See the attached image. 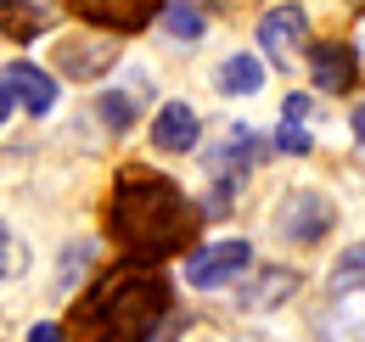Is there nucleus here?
I'll return each instance as SVG.
<instances>
[{
  "label": "nucleus",
  "mask_w": 365,
  "mask_h": 342,
  "mask_svg": "<svg viewBox=\"0 0 365 342\" xmlns=\"http://www.w3.org/2000/svg\"><path fill=\"white\" fill-rule=\"evenodd\" d=\"M0 85L11 90V101H23L34 118H46L51 107H56V79H51L46 68H34V62H11L0 73Z\"/></svg>",
  "instance_id": "0eeeda50"
},
{
  "label": "nucleus",
  "mask_w": 365,
  "mask_h": 342,
  "mask_svg": "<svg viewBox=\"0 0 365 342\" xmlns=\"http://www.w3.org/2000/svg\"><path fill=\"white\" fill-rule=\"evenodd\" d=\"M292 286H298V275H292V269H275V275H264V281L247 292V303H253V309H264V303H281L287 292H292Z\"/></svg>",
  "instance_id": "2eb2a0df"
},
{
  "label": "nucleus",
  "mask_w": 365,
  "mask_h": 342,
  "mask_svg": "<svg viewBox=\"0 0 365 342\" xmlns=\"http://www.w3.org/2000/svg\"><path fill=\"white\" fill-rule=\"evenodd\" d=\"M309 73H315V85L326 95H343L360 79V56H354V45H343V40H320V45H309Z\"/></svg>",
  "instance_id": "39448f33"
},
{
  "label": "nucleus",
  "mask_w": 365,
  "mask_h": 342,
  "mask_svg": "<svg viewBox=\"0 0 365 342\" xmlns=\"http://www.w3.org/2000/svg\"><path fill=\"white\" fill-rule=\"evenodd\" d=\"M214 85L225 90V95H253V90L264 85V68L253 56H230V62H220V79Z\"/></svg>",
  "instance_id": "f8f14e48"
},
{
  "label": "nucleus",
  "mask_w": 365,
  "mask_h": 342,
  "mask_svg": "<svg viewBox=\"0 0 365 342\" xmlns=\"http://www.w3.org/2000/svg\"><path fill=\"white\" fill-rule=\"evenodd\" d=\"M163 28H169L175 40H202V11L180 0V6H169V11H163Z\"/></svg>",
  "instance_id": "4468645a"
},
{
  "label": "nucleus",
  "mask_w": 365,
  "mask_h": 342,
  "mask_svg": "<svg viewBox=\"0 0 365 342\" xmlns=\"http://www.w3.org/2000/svg\"><path fill=\"white\" fill-rule=\"evenodd\" d=\"M163 11V0H73V17L91 28H113V34H135Z\"/></svg>",
  "instance_id": "20e7f679"
},
{
  "label": "nucleus",
  "mask_w": 365,
  "mask_h": 342,
  "mask_svg": "<svg viewBox=\"0 0 365 342\" xmlns=\"http://www.w3.org/2000/svg\"><path fill=\"white\" fill-rule=\"evenodd\" d=\"M281 230L292 236V242H315L331 230V202H320V197H292L287 202V214H281Z\"/></svg>",
  "instance_id": "9d476101"
},
{
  "label": "nucleus",
  "mask_w": 365,
  "mask_h": 342,
  "mask_svg": "<svg viewBox=\"0 0 365 342\" xmlns=\"http://www.w3.org/2000/svg\"><path fill=\"white\" fill-rule=\"evenodd\" d=\"M197 135H202V124H197V113H191L185 101L158 107V118H152V146H158V152H191Z\"/></svg>",
  "instance_id": "6e6552de"
},
{
  "label": "nucleus",
  "mask_w": 365,
  "mask_h": 342,
  "mask_svg": "<svg viewBox=\"0 0 365 342\" xmlns=\"http://www.w3.org/2000/svg\"><path fill=\"white\" fill-rule=\"evenodd\" d=\"M197 219L202 214L191 208V197H185L175 180H163V174H152V169H124L113 202H107V230H113V242L130 247L135 258H146V264L191 247Z\"/></svg>",
  "instance_id": "f257e3e1"
},
{
  "label": "nucleus",
  "mask_w": 365,
  "mask_h": 342,
  "mask_svg": "<svg viewBox=\"0 0 365 342\" xmlns=\"http://www.w3.org/2000/svg\"><path fill=\"white\" fill-rule=\"evenodd\" d=\"M169 314V281L140 258L118 264L73 303V337L79 342H146Z\"/></svg>",
  "instance_id": "f03ea898"
},
{
  "label": "nucleus",
  "mask_w": 365,
  "mask_h": 342,
  "mask_svg": "<svg viewBox=\"0 0 365 342\" xmlns=\"http://www.w3.org/2000/svg\"><path fill=\"white\" fill-rule=\"evenodd\" d=\"M56 17L51 0H0V34L6 40H40Z\"/></svg>",
  "instance_id": "1a4fd4ad"
},
{
  "label": "nucleus",
  "mask_w": 365,
  "mask_h": 342,
  "mask_svg": "<svg viewBox=\"0 0 365 342\" xmlns=\"http://www.w3.org/2000/svg\"><path fill=\"white\" fill-rule=\"evenodd\" d=\"M247 264H253V247H247V242H214V247H197V253L185 258V281H191L197 292H214V286L236 281Z\"/></svg>",
  "instance_id": "7ed1b4c3"
},
{
  "label": "nucleus",
  "mask_w": 365,
  "mask_h": 342,
  "mask_svg": "<svg viewBox=\"0 0 365 342\" xmlns=\"http://www.w3.org/2000/svg\"><path fill=\"white\" fill-rule=\"evenodd\" d=\"M354 140H360V146H365V101H360V107H354Z\"/></svg>",
  "instance_id": "4be33fe9"
},
{
  "label": "nucleus",
  "mask_w": 365,
  "mask_h": 342,
  "mask_svg": "<svg viewBox=\"0 0 365 342\" xmlns=\"http://www.w3.org/2000/svg\"><path fill=\"white\" fill-rule=\"evenodd\" d=\"M113 56H118V45H113V40H101V45H79V40L56 45V68L73 73V79H96V73H107Z\"/></svg>",
  "instance_id": "9b49d317"
},
{
  "label": "nucleus",
  "mask_w": 365,
  "mask_h": 342,
  "mask_svg": "<svg viewBox=\"0 0 365 342\" xmlns=\"http://www.w3.org/2000/svg\"><path fill=\"white\" fill-rule=\"evenodd\" d=\"M354 286H365V247L343 253V264L331 269V292H354Z\"/></svg>",
  "instance_id": "dca6fc26"
},
{
  "label": "nucleus",
  "mask_w": 365,
  "mask_h": 342,
  "mask_svg": "<svg viewBox=\"0 0 365 342\" xmlns=\"http://www.w3.org/2000/svg\"><path fill=\"white\" fill-rule=\"evenodd\" d=\"M304 28H309L304 6H275L259 17V45L270 51V62H292L304 51Z\"/></svg>",
  "instance_id": "423d86ee"
},
{
  "label": "nucleus",
  "mask_w": 365,
  "mask_h": 342,
  "mask_svg": "<svg viewBox=\"0 0 365 342\" xmlns=\"http://www.w3.org/2000/svg\"><path fill=\"white\" fill-rule=\"evenodd\" d=\"M96 113L107 118V129H130V124H135V101H130V95H101Z\"/></svg>",
  "instance_id": "f3484780"
},
{
  "label": "nucleus",
  "mask_w": 365,
  "mask_h": 342,
  "mask_svg": "<svg viewBox=\"0 0 365 342\" xmlns=\"http://www.w3.org/2000/svg\"><path fill=\"white\" fill-rule=\"evenodd\" d=\"M17 269V247H11V230L0 224V275H11Z\"/></svg>",
  "instance_id": "6ab92c4d"
},
{
  "label": "nucleus",
  "mask_w": 365,
  "mask_h": 342,
  "mask_svg": "<svg viewBox=\"0 0 365 342\" xmlns=\"http://www.w3.org/2000/svg\"><path fill=\"white\" fill-rule=\"evenodd\" d=\"M6 118H11V90L0 85V124H6Z\"/></svg>",
  "instance_id": "5701e85b"
},
{
  "label": "nucleus",
  "mask_w": 365,
  "mask_h": 342,
  "mask_svg": "<svg viewBox=\"0 0 365 342\" xmlns=\"http://www.w3.org/2000/svg\"><path fill=\"white\" fill-rule=\"evenodd\" d=\"M304 113H309V95H287V118H292V124H298V118H304Z\"/></svg>",
  "instance_id": "aec40b11"
},
{
  "label": "nucleus",
  "mask_w": 365,
  "mask_h": 342,
  "mask_svg": "<svg viewBox=\"0 0 365 342\" xmlns=\"http://www.w3.org/2000/svg\"><path fill=\"white\" fill-rule=\"evenodd\" d=\"M259 152H264V140H259V135L230 129V140H220V146H214V157H208V163H214V169H242V163H253Z\"/></svg>",
  "instance_id": "ddd939ff"
},
{
  "label": "nucleus",
  "mask_w": 365,
  "mask_h": 342,
  "mask_svg": "<svg viewBox=\"0 0 365 342\" xmlns=\"http://www.w3.org/2000/svg\"><path fill=\"white\" fill-rule=\"evenodd\" d=\"M29 342H62V326H34V331H29Z\"/></svg>",
  "instance_id": "412c9836"
},
{
  "label": "nucleus",
  "mask_w": 365,
  "mask_h": 342,
  "mask_svg": "<svg viewBox=\"0 0 365 342\" xmlns=\"http://www.w3.org/2000/svg\"><path fill=\"white\" fill-rule=\"evenodd\" d=\"M275 146H281V152H292V157H304V152H309V135L287 118V124H281V135H275Z\"/></svg>",
  "instance_id": "a211bd4d"
}]
</instances>
